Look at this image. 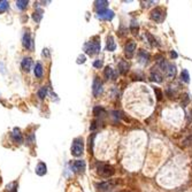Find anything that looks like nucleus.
<instances>
[{
	"mask_svg": "<svg viewBox=\"0 0 192 192\" xmlns=\"http://www.w3.org/2000/svg\"><path fill=\"white\" fill-rule=\"evenodd\" d=\"M71 168H73V170H74L75 173L82 174V173H84V170H85V161H83V160H76V161L71 164Z\"/></svg>",
	"mask_w": 192,
	"mask_h": 192,
	"instance_id": "obj_7",
	"label": "nucleus"
},
{
	"mask_svg": "<svg viewBox=\"0 0 192 192\" xmlns=\"http://www.w3.org/2000/svg\"><path fill=\"white\" fill-rule=\"evenodd\" d=\"M93 67H95V68H101V67H103V61H101V60H96V61L93 62Z\"/></svg>",
	"mask_w": 192,
	"mask_h": 192,
	"instance_id": "obj_31",
	"label": "nucleus"
},
{
	"mask_svg": "<svg viewBox=\"0 0 192 192\" xmlns=\"http://www.w3.org/2000/svg\"><path fill=\"white\" fill-rule=\"evenodd\" d=\"M115 185L114 182H103V183H100V184H97V188L99 189V190H101V191H106V190H109L112 189L113 186Z\"/></svg>",
	"mask_w": 192,
	"mask_h": 192,
	"instance_id": "obj_14",
	"label": "nucleus"
},
{
	"mask_svg": "<svg viewBox=\"0 0 192 192\" xmlns=\"http://www.w3.org/2000/svg\"><path fill=\"white\" fill-rule=\"evenodd\" d=\"M12 137H13V141H14L15 143H19V144H21V143L23 141L22 133H21V131H20V129H17V128H15L14 130H13Z\"/></svg>",
	"mask_w": 192,
	"mask_h": 192,
	"instance_id": "obj_12",
	"label": "nucleus"
},
{
	"mask_svg": "<svg viewBox=\"0 0 192 192\" xmlns=\"http://www.w3.org/2000/svg\"><path fill=\"white\" fill-rule=\"evenodd\" d=\"M28 4L29 2L27 0H19V1H16V7L19 8V9H21V10H23L24 8H27Z\"/></svg>",
	"mask_w": 192,
	"mask_h": 192,
	"instance_id": "obj_25",
	"label": "nucleus"
},
{
	"mask_svg": "<svg viewBox=\"0 0 192 192\" xmlns=\"http://www.w3.org/2000/svg\"><path fill=\"white\" fill-rule=\"evenodd\" d=\"M150 78L152 82H156V83H161L162 82V75L159 73V70L156 69H152L151 71V75H150Z\"/></svg>",
	"mask_w": 192,
	"mask_h": 192,
	"instance_id": "obj_10",
	"label": "nucleus"
},
{
	"mask_svg": "<svg viewBox=\"0 0 192 192\" xmlns=\"http://www.w3.org/2000/svg\"><path fill=\"white\" fill-rule=\"evenodd\" d=\"M84 51L88 55H95L100 52V42L99 40H91L84 45Z\"/></svg>",
	"mask_w": 192,
	"mask_h": 192,
	"instance_id": "obj_1",
	"label": "nucleus"
},
{
	"mask_svg": "<svg viewBox=\"0 0 192 192\" xmlns=\"http://www.w3.org/2000/svg\"><path fill=\"white\" fill-rule=\"evenodd\" d=\"M84 151V141L82 138H75L71 144V154L74 156H80L83 154Z\"/></svg>",
	"mask_w": 192,
	"mask_h": 192,
	"instance_id": "obj_2",
	"label": "nucleus"
},
{
	"mask_svg": "<svg viewBox=\"0 0 192 192\" xmlns=\"http://www.w3.org/2000/svg\"><path fill=\"white\" fill-rule=\"evenodd\" d=\"M189 100H190V99H189V96H188V95H185V96H184V101H182V106H183V107H185V106L188 105V103H189Z\"/></svg>",
	"mask_w": 192,
	"mask_h": 192,
	"instance_id": "obj_32",
	"label": "nucleus"
},
{
	"mask_svg": "<svg viewBox=\"0 0 192 192\" xmlns=\"http://www.w3.org/2000/svg\"><path fill=\"white\" fill-rule=\"evenodd\" d=\"M138 57H139V59L143 63H147L148 62V59H150V55H148L146 52L144 51V50H141V51L138 52Z\"/></svg>",
	"mask_w": 192,
	"mask_h": 192,
	"instance_id": "obj_22",
	"label": "nucleus"
},
{
	"mask_svg": "<svg viewBox=\"0 0 192 192\" xmlns=\"http://www.w3.org/2000/svg\"><path fill=\"white\" fill-rule=\"evenodd\" d=\"M106 48H107V51L109 52L115 51V48H116V44H115L114 38L112 37V36H109V37L107 38V46H106Z\"/></svg>",
	"mask_w": 192,
	"mask_h": 192,
	"instance_id": "obj_17",
	"label": "nucleus"
},
{
	"mask_svg": "<svg viewBox=\"0 0 192 192\" xmlns=\"http://www.w3.org/2000/svg\"><path fill=\"white\" fill-rule=\"evenodd\" d=\"M47 95V88L46 86H43L42 89L38 91V97L40 98V99H44L45 97Z\"/></svg>",
	"mask_w": 192,
	"mask_h": 192,
	"instance_id": "obj_27",
	"label": "nucleus"
},
{
	"mask_svg": "<svg viewBox=\"0 0 192 192\" xmlns=\"http://www.w3.org/2000/svg\"><path fill=\"white\" fill-rule=\"evenodd\" d=\"M43 9H40V8H38L36 9L35 12H33V14H32V19H33V21L36 23L40 22V20H42V17H43Z\"/></svg>",
	"mask_w": 192,
	"mask_h": 192,
	"instance_id": "obj_18",
	"label": "nucleus"
},
{
	"mask_svg": "<svg viewBox=\"0 0 192 192\" xmlns=\"http://www.w3.org/2000/svg\"><path fill=\"white\" fill-rule=\"evenodd\" d=\"M93 139H95V133L89 138V148L91 152H92V148H93Z\"/></svg>",
	"mask_w": 192,
	"mask_h": 192,
	"instance_id": "obj_30",
	"label": "nucleus"
},
{
	"mask_svg": "<svg viewBox=\"0 0 192 192\" xmlns=\"http://www.w3.org/2000/svg\"><path fill=\"white\" fill-rule=\"evenodd\" d=\"M21 66H22V69L24 71H30V69H31V67H32V60L31 58H24L22 60V63H21Z\"/></svg>",
	"mask_w": 192,
	"mask_h": 192,
	"instance_id": "obj_13",
	"label": "nucleus"
},
{
	"mask_svg": "<svg viewBox=\"0 0 192 192\" xmlns=\"http://www.w3.org/2000/svg\"><path fill=\"white\" fill-rule=\"evenodd\" d=\"M96 8L98 12H101V10H105L107 9V5H108V1L106 0H101V1H96Z\"/></svg>",
	"mask_w": 192,
	"mask_h": 192,
	"instance_id": "obj_19",
	"label": "nucleus"
},
{
	"mask_svg": "<svg viewBox=\"0 0 192 192\" xmlns=\"http://www.w3.org/2000/svg\"><path fill=\"white\" fill-rule=\"evenodd\" d=\"M159 65L161 67V69H162L163 71H164V74L167 77H169V78H173L174 76H175V73H176V68L174 65H171L169 62H167V61H164V60H161L160 62H159Z\"/></svg>",
	"mask_w": 192,
	"mask_h": 192,
	"instance_id": "obj_3",
	"label": "nucleus"
},
{
	"mask_svg": "<svg viewBox=\"0 0 192 192\" xmlns=\"http://www.w3.org/2000/svg\"><path fill=\"white\" fill-rule=\"evenodd\" d=\"M170 54H171V57H173V58H177V53H176L175 51H171Z\"/></svg>",
	"mask_w": 192,
	"mask_h": 192,
	"instance_id": "obj_35",
	"label": "nucleus"
},
{
	"mask_svg": "<svg viewBox=\"0 0 192 192\" xmlns=\"http://www.w3.org/2000/svg\"><path fill=\"white\" fill-rule=\"evenodd\" d=\"M114 173H115V170L109 164H105V163L98 164V174L103 177H109L112 175H114Z\"/></svg>",
	"mask_w": 192,
	"mask_h": 192,
	"instance_id": "obj_4",
	"label": "nucleus"
},
{
	"mask_svg": "<svg viewBox=\"0 0 192 192\" xmlns=\"http://www.w3.org/2000/svg\"><path fill=\"white\" fill-rule=\"evenodd\" d=\"M181 80L183 82H185V83H189V82H190V75H189L186 69H183V70H182V73H181Z\"/></svg>",
	"mask_w": 192,
	"mask_h": 192,
	"instance_id": "obj_24",
	"label": "nucleus"
},
{
	"mask_svg": "<svg viewBox=\"0 0 192 192\" xmlns=\"http://www.w3.org/2000/svg\"><path fill=\"white\" fill-rule=\"evenodd\" d=\"M105 76L108 80H114L115 78V71L112 67H106L105 68Z\"/></svg>",
	"mask_w": 192,
	"mask_h": 192,
	"instance_id": "obj_21",
	"label": "nucleus"
},
{
	"mask_svg": "<svg viewBox=\"0 0 192 192\" xmlns=\"http://www.w3.org/2000/svg\"><path fill=\"white\" fill-rule=\"evenodd\" d=\"M135 51H136V43H135L133 40L128 42L126 45V47H124V53H126V55L128 58H132Z\"/></svg>",
	"mask_w": 192,
	"mask_h": 192,
	"instance_id": "obj_8",
	"label": "nucleus"
},
{
	"mask_svg": "<svg viewBox=\"0 0 192 192\" xmlns=\"http://www.w3.org/2000/svg\"><path fill=\"white\" fill-rule=\"evenodd\" d=\"M43 74H44L43 66H42V63H40V62H37V63H36V66H35V76L38 77V78H40V77H43Z\"/></svg>",
	"mask_w": 192,
	"mask_h": 192,
	"instance_id": "obj_20",
	"label": "nucleus"
},
{
	"mask_svg": "<svg viewBox=\"0 0 192 192\" xmlns=\"http://www.w3.org/2000/svg\"><path fill=\"white\" fill-rule=\"evenodd\" d=\"M16 189H17V183H13V189H12V192H16Z\"/></svg>",
	"mask_w": 192,
	"mask_h": 192,
	"instance_id": "obj_34",
	"label": "nucleus"
},
{
	"mask_svg": "<svg viewBox=\"0 0 192 192\" xmlns=\"http://www.w3.org/2000/svg\"><path fill=\"white\" fill-rule=\"evenodd\" d=\"M93 114H95L96 116L103 115V114H105V109H103V107H100V106H96V107L93 108Z\"/></svg>",
	"mask_w": 192,
	"mask_h": 192,
	"instance_id": "obj_26",
	"label": "nucleus"
},
{
	"mask_svg": "<svg viewBox=\"0 0 192 192\" xmlns=\"http://www.w3.org/2000/svg\"><path fill=\"white\" fill-rule=\"evenodd\" d=\"M92 92H93V96L98 97L103 93V83L101 81L96 77L95 81H93V85H92Z\"/></svg>",
	"mask_w": 192,
	"mask_h": 192,
	"instance_id": "obj_6",
	"label": "nucleus"
},
{
	"mask_svg": "<svg viewBox=\"0 0 192 192\" xmlns=\"http://www.w3.org/2000/svg\"><path fill=\"white\" fill-rule=\"evenodd\" d=\"M85 62V55H80L78 60H77V63H84Z\"/></svg>",
	"mask_w": 192,
	"mask_h": 192,
	"instance_id": "obj_33",
	"label": "nucleus"
},
{
	"mask_svg": "<svg viewBox=\"0 0 192 192\" xmlns=\"http://www.w3.org/2000/svg\"><path fill=\"white\" fill-rule=\"evenodd\" d=\"M138 23L136 22L135 20H132L131 21V25H130V29H131V31H132V33H137V31H138Z\"/></svg>",
	"mask_w": 192,
	"mask_h": 192,
	"instance_id": "obj_28",
	"label": "nucleus"
},
{
	"mask_svg": "<svg viewBox=\"0 0 192 192\" xmlns=\"http://www.w3.org/2000/svg\"><path fill=\"white\" fill-rule=\"evenodd\" d=\"M154 92H155V95H156V99L160 101V100L162 99V92L160 91L159 88H154Z\"/></svg>",
	"mask_w": 192,
	"mask_h": 192,
	"instance_id": "obj_29",
	"label": "nucleus"
},
{
	"mask_svg": "<svg viewBox=\"0 0 192 192\" xmlns=\"http://www.w3.org/2000/svg\"><path fill=\"white\" fill-rule=\"evenodd\" d=\"M98 19H101V20H106V21H109L114 17V12L111 9H105L101 12H98Z\"/></svg>",
	"mask_w": 192,
	"mask_h": 192,
	"instance_id": "obj_9",
	"label": "nucleus"
},
{
	"mask_svg": "<svg viewBox=\"0 0 192 192\" xmlns=\"http://www.w3.org/2000/svg\"><path fill=\"white\" fill-rule=\"evenodd\" d=\"M128 69H129V63L127 61H124V60H121L118 62V71L121 74H126L127 71H128Z\"/></svg>",
	"mask_w": 192,
	"mask_h": 192,
	"instance_id": "obj_16",
	"label": "nucleus"
},
{
	"mask_svg": "<svg viewBox=\"0 0 192 192\" xmlns=\"http://www.w3.org/2000/svg\"><path fill=\"white\" fill-rule=\"evenodd\" d=\"M23 46H24V48H27V50H31V48H32V39L30 37L29 32H25V33L23 35Z\"/></svg>",
	"mask_w": 192,
	"mask_h": 192,
	"instance_id": "obj_11",
	"label": "nucleus"
},
{
	"mask_svg": "<svg viewBox=\"0 0 192 192\" xmlns=\"http://www.w3.org/2000/svg\"><path fill=\"white\" fill-rule=\"evenodd\" d=\"M46 171H47V168H46V164L44 162H39L37 164V167H36V174H37L38 176H43L46 174Z\"/></svg>",
	"mask_w": 192,
	"mask_h": 192,
	"instance_id": "obj_15",
	"label": "nucleus"
},
{
	"mask_svg": "<svg viewBox=\"0 0 192 192\" xmlns=\"http://www.w3.org/2000/svg\"><path fill=\"white\" fill-rule=\"evenodd\" d=\"M164 17H166V14H164V12H163L161 8H154L152 12H151V19L155 21V22L158 23H161L164 20Z\"/></svg>",
	"mask_w": 192,
	"mask_h": 192,
	"instance_id": "obj_5",
	"label": "nucleus"
},
{
	"mask_svg": "<svg viewBox=\"0 0 192 192\" xmlns=\"http://www.w3.org/2000/svg\"><path fill=\"white\" fill-rule=\"evenodd\" d=\"M8 7H9V2L6 1V0H1V1H0V14H1V13H5L8 9Z\"/></svg>",
	"mask_w": 192,
	"mask_h": 192,
	"instance_id": "obj_23",
	"label": "nucleus"
}]
</instances>
